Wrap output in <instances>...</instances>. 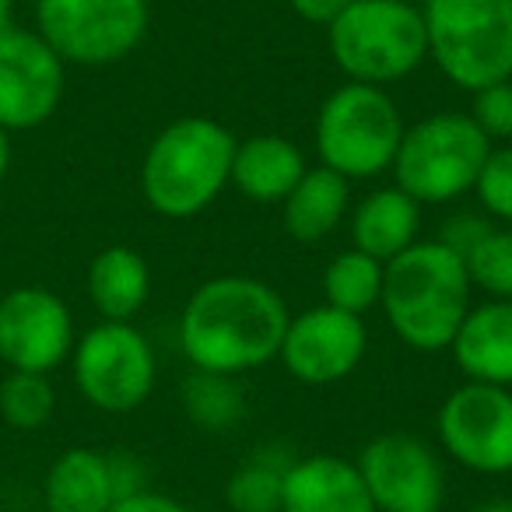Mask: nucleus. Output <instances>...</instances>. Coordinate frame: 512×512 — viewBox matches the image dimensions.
Listing matches in <instances>:
<instances>
[{
    "instance_id": "nucleus-1",
    "label": "nucleus",
    "mask_w": 512,
    "mask_h": 512,
    "mask_svg": "<svg viewBox=\"0 0 512 512\" xmlns=\"http://www.w3.org/2000/svg\"><path fill=\"white\" fill-rule=\"evenodd\" d=\"M288 320L292 313L278 288L246 274H221L186 299L176 334L197 372L242 376L278 358Z\"/></svg>"
},
{
    "instance_id": "nucleus-2",
    "label": "nucleus",
    "mask_w": 512,
    "mask_h": 512,
    "mask_svg": "<svg viewBox=\"0 0 512 512\" xmlns=\"http://www.w3.org/2000/svg\"><path fill=\"white\" fill-rule=\"evenodd\" d=\"M470 292L474 285L467 278L463 256L442 239H418L386 264L379 309L397 341L435 355L453 344L470 309Z\"/></svg>"
},
{
    "instance_id": "nucleus-3",
    "label": "nucleus",
    "mask_w": 512,
    "mask_h": 512,
    "mask_svg": "<svg viewBox=\"0 0 512 512\" xmlns=\"http://www.w3.org/2000/svg\"><path fill=\"white\" fill-rule=\"evenodd\" d=\"M235 134L214 116H179L158 130L141 162L144 204L169 221L204 214L232 183Z\"/></svg>"
},
{
    "instance_id": "nucleus-4",
    "label": "nucleus",
    "mask_w": 512,
    "mask_h": 512,
    "mask_svg": "<svg viewBox=\"0 0 512 512\" xmlns=\"http://www.w3.org/2000/svg\"><path fill=\"white\" fill-rule=\"evenodd\" d=\"M327 50L337 71L358 85L386 88L428 64L421 4L411 0H351L327 25Z\"/></svg>"
},
{
    "instance_id": "nucleus-5",
    "label": "nucleus",
    "mask_w": 512,
    "mask_h": 512,
    "mask_svg": "<svg viewBox=\"0 0 512 512\" xmlns=\"http://www.w3.org/2000/svg\"><path fill=\"white\" fill-rule=\"evenodd\" d=\"M421 18L449 85L474 95L512 78V0H421Z\"/></svg>"
},
{
    "instance_id": "nucleus-6",
    "label": "nucleus",
    "mask_w": 512,
    "mask_h": 512,
    "mask_svg": "<svg viewBox=\"0 0 512 512\" xmlns=\"http://www.w3.org/2000/svg\"><path fill=\"white\" fill-rule=\"evenodd\" d=\"M404 130L407 123L386 88L344 81L316 113V155L348 183L376 179L393 169Z\"/></svg>"
},
{
    "instance_id": "nucleus-7",
    "label": "nucleus",
    "mask_w": 512,
    "mask_h": 512,
    "mask_svg": "<svg viewBox=\"0 0 512 512\" xmlns=\"http://www.w3.org/2000/svg\"><path fill=\"white\" fill-rule=\"evenodd\" d=\"M495 144L481 134L470 113H432L404 130L393 158V183L421 207L453 204L474 190L477 172Z\"/></svg>"
},
{
    "instance_id": "nucleus-8",
    "label": "nucleus",
    "mask_w": 512,
    "mask_h": 512,
    "mask_svg": "<svg viewBox=\"0 0 512 512\" xmlns=\"http://www.w3.org/2000/svg\"><path fill=\"white\" fill-rule=\"evenodd\" d=\"M39 36L64 64L113 67L144 43L148 0H36Z\"/></svg>"
},
{
    "instance_id": "nucleus-9",
    "label": "nucleus",
    "mask_w": 512,
    "mask_h": 512,
    "mask_svg": "<svg viewBox=\"0 0 512 512\" xmlns=\"http://www.w3.org/2000/svg\"><path fill=\"white\" fill-rule=\"evenodd\" d=\"M74 386L92 407L106 414L137 411L155 390V348L134 323L102 320L85 330L71 351Z\"/></svg>"
},
{
    "instance_id": "nucleus-10",
    "label": "nucleus",
    "mask_w": 512,
    "mask_h": 512,
    "mask_svg": "<svg viewBox=\"0 0 512 512\" xmlns=\"http://www.w3.org/2000/svg\"><path fill=\"white\" fill-rule=\"evenodd\" d=\"M435 435L470 474H512V390L463 379L439 404Z\"/></svg>"
},
{
    "instance_id": "nucleus-11",
    "label": "nucleus",
    "mask_w": 512,
    "mask_h": 512,
    "mask_svg": "<svg viewBox=\"0 0 512 512\" xmlns=\"http://www.w3.org/2000/svg\"><path fill=\"white\" fill-rule=\"evenodd\" d=\"M67 64L39 32L0 29V127L36 130L64 102Z\"/></svg>"
},
{
    "instance_id": "nucleus-12",
    "label": "nucleus",
    "mask_w": 512,
    "mask_h": 512,
    "mask_svg": "<svg viewBox=\"0 0 512 512\" xmlns=\"http://www.w3.org/2000/svg\"><path fill=\"white\" fill-rule=\"evenodd\" d=\"M355 467L379 512H432L446 498L439 453L418 435H376L365 442Z\"/></svg>"
},
{
    "instance_id": "nucleus-13",
    "label": "nucleus",
    "mask_w": 512,
    "mask_h": 512,
    "mask_svg": "<svg viewBox=\"0 0 512 512\" xmlns=\"http://www.w3.org/2000/svg\"><path fill=\"white\" fill-rule=\"evenodd\" d=\"M369 351V330L355 313L334 306H309L288 320L281 337V365L302 386H334L362 365Z\"/></svg>"
},
{
    "instance_id": "nucleus-14",
    "label": "nucleus",
    "mask_w": 512,
    "mask_h": 512,
    "mask_svg": "<svg viewBox=\"0 0 512 512\" xmlns=\"http://www.w3.org/2000/svg\"><path fill=\"white\" fill-rule=\"evenodd\" d=\"M74 316L60 295L25 285L0 299V362L11 372H46L74 351Z\"/></svg>"
},
{
    "instance_id": "nucleus-15",
    "label": "nucleus",
    "mask_w": 512,
    "mask_h": 512,
    "mask_svg": "<svg viewBox=\"0 0 512 512\" xmlns=\"http://www.w3.org/2000/svg\"><path fill=\"white\" fill-rule=\"evenodd\" d=\"M449 355L470 383L512 390V299L470 306L449 344Z\"/></svg>"
},
{
    "instance_id": "nucleus-16",
    "label": "nucleus",
    "mask_w": 512,
    "mask_h": 512,
    "mask_svg": "<svg viewBox=\"0 0 512 512\" xmlns=\"http://www.w3.org/2000/svg\"><path fill=\"white\" fill-rule=\"evenodd\" d=\"M281 512H379L351 460L316 453L292 460L285 474Z\"/></svg>"
},
{
    "instance_id": "nucleus-17",
    "label": "nucleus",
    "mask_w": 512,
    "mask_h": 512,
    "mask_svg": "<svg viewBox=\"0 0 512 512\" xmlns=\"http://www.w3.org/2000/svg\"><path fill=\"white\" fill-rule=\"evenodd\" d=\"M348 218L355 249L376 256L379 264H390L393 256L411 249L421 232V204L397 183L365 193L348 211Z\"/></svg>"
},
{
    "instance_id": "nucleus-18",
    "label": "nucleus",
    "mask_w": 512,
    "mask_h": 512,
    "mask_svg": "<svg viewBox=\"0 0 512 512\" xmlns=\"http://www.w3.org/2000/svg\"><path fill=\"white\" fill-rule=\"evenodd\" d=\"M306 155L281 134H253L235 144L232 186L253 204H281L306 176Z\"/></svg>"
},
{
    "instance_id": "nucleus-19",
    "label": "nucleus",
    "mask_w": 512,
    "mask_h": 512,
    "mask_svg": "<svg viewBox=\"0 0 512 512\" xmlns=\"http://www.w3.org/2000/svg\"><path fill=\"white\" fill-rule=\"evenodd\" d=\"M351 211V183L327 165H309L295 190L281 200V218L292 239L320 242L344 225Z\"/></svg>"
},
{
    "instance_id": "nucleus-20",
    "label": "nucleus",
    "mask_w": 512,
    "mask_h": 512,
    "mask_svg": "<svg viewBox=\"0 0 512 512\" xmlns=\"http://www.w3.org/2000/svg\"><path fill=\"white\" fill-rule=\"evenodd\" d=\"M151 295V267L134 246H106L88 267V299L102 320L130 323Z\"/></svg>"
},
{
    "instance_id": "nucleus-21",
    "label": "nucleus",
    "mask_w": 512,
    "mask_h": 512,
    "mask_svg": "<svg viewBox=\"0 0 512 512\" xmlns=\"http://www.w3.org/2000/svg\"><path fill=\"white\" fill-rule=\"evenodd\" d=\"M46 509L50 512H109L116 502L109 453L74 446L53 460L46 474Z\"/></svg>"
},
{
    "instance_id": "nucleus-22",
    "label": "nucleus",
    "mask_w": 512,
    "mask_h": 512,
    "mask_svg": "<svg viewBox=\"0 0 512 512\" xmlns=\"http://www.w3.org/2000/svg\"><path fill=\"white\" fill-rule=\"evenodd\" d=\"M383 274L386 264H379L376 256L362 253L355 246L344 249L323 271V302L344 309V313L365 316L383 299Z\"/></svg>"
},
{
    "instance_id": "nucleus-23",
    "label": "nucleus",
    "mask_w": 512,
    "mask_h": 512,
    "mask_svg": "<svg viewBox=\"0 0 512 512\" xmlns=\"http://www.w3.org/2000/svg\"><path fill=\"white\" fill-rule=\"evenodd\" d=\"M288 467L292 456L281 449H260L225 481V505L232 512H281Z\"/></svg>"
},
{
    "instance_id": "nucleus-24",
    "label": "nucleus",
    "mask_w": 512,
    "mask_h": 512,
    "mask_svg": "<svg viewBox=\"0 0 512 512\" xmlns=\"http://www.w3.org/2000/svg\"><path fill=\"white\" fill-rule=\"evenodd\" d=\"M183 411L204 432H228L246 418V393L239 376L193 369L183 383Z\"/></svg>"
},
{
    "instance_id": "nucleus-25",
    "label": "nucleus",
    "mask_w": 512,
    "mask_h": 512,
    "mask_svg": "<svg viewBox=\"0 0 512 512\" xmlns=\"http://www.w3.org/2000/svg\"><path fill=\"white\" fill-rule=\"evenodd\" d=\"M463 267L474 288H481L488 299H512V225L491 221L467 249Z\"/></svg>"
},
{
    "instance_id": "nucleus-26",
    "label": "nucleus",
    "mask_w": 512,
    "mask_h": 512,
    "mask_svg": "<svg viewBox=\"0 0 512 512\" xmlns=\"http://www.w3.org/2000/svg\"><path fill=\"white\" fill-rule=\"evenodd\" d=\"M57 411V393L46 372H8L0 383V418L18 432H36Z\"/></svg>"
},
{
    "instance_id": "nucleus-27",
    "label": "nucleus",
    "mask_w": 512,
    "mask_h": 512,
    "mask_svg": "<svg viewBox=\"0 0 512 512\" xmlns=\"http://www.w3.org/2000/svg\"><path fill=\"white\" fill-rule=\"evenodd\" d=\"M470 193L481 204L484 218L495 225H512V144H498L488 151Z\"/></svg>"
},
{
    "instance_id": "nucleus-28",
    "label": "nucleus",
    "mask_w": 512,
    "mask_h": 512,
    "mask_svg": "<svg viewBox=\"0 0 512 512\" xmlns=\"http://www.w3.org/2000/svg\"><path fill=\"white\" fill-rule=\"evenodd\" d=\"M470 120L481 127V134L488 137L491 144L495 141L512 144V78L495 81V85L474 92Z\"/></svg>"
},
{
    "instance_id": "nucleus-29",
    "label": "nucleus",
    "mask_w": 512,
    "mask_h": 512,
    "mask_svg": "<svg viewBox=\"0 0 512 512\" xmlns=\"http://www.w3.org/2000/svg\"><path fill=\"white\" fill-rule=\"evenodd\" d=\"M109 512H190L179 498L172 495H162V491H137V495H127V498H116L109 505Z\"/></svg>"
},
{
    "instance_id": "nucleus-30",
    "label": "nucleus",
    "mask_w": 512,
    "mask_h": 512,
    "mask_svg": "<svg viewBox=\"0 0 512 512\" xmlns=\"http://www.w3.org/2000/svg\"><path fill=\"white\" fill-rule=\"evenodd\" d=\"M288 4H292V11L302 18V22L323 25V29H327V25L348 8L351 0H288Z\"/></svg>"
},
{
    "instance_id": "nucleus-31",
    "label": "nucleus",
    "mask_w": 512,
    "mask_h": 512,
    "mask_svg": "<svg viewBox=\"0 0 512 512\" xmlns=\"http://www.w3.org/2000/svg\"><path fill=\"white\" fill-rule=\"evenodd\" d=\"M8 169H11V141H8V130L0 127V183L8 179Z\"/></svg>"
},
{
    "instance_id": "nucleus-32",
    "label": "nucleus",
    "mask_w": 512,
    "mask_h": 512,
    "mask_svg": "<svg viewBox=\"0 0 512 512\" xmlns=\"http://www.w3.org/2000/svg\"><path fill=\"white\" fill-rule=\"evenodd\" d=\"M470 512H512V502H509V498H495V502H481L477 509H470Z\"/></svg>"
},
{
    "instance_id": "nucleus-33",
    "label": "nucleus",
    "mask_w": 512,
    "mask_h": 512,
    "mask_svg": "<svg viewBox=\"0 0 512 512\" xmlns=\"http://www.w3.org/2000/svg\"><path fill=\"white\" fill-rule=\"evenodd\" d=\"M11 15H15V0H0V29H8Z\"/></svg>"
},
{
    "instance_id": "nucleus-34",
    "label": "nucleus",
    "mask_w": 512,
    "mask_h": 512,
    "mask_svg": "<svg viewBox=\"0 0 512 512\" xmlns=\"http://www.w3.org/2000/svg\"><path fill=\"white\" fill-rule=\"evenodd\" d=\"M432 512H439V509H432Z\"/></svg>"
}]
</instances>
